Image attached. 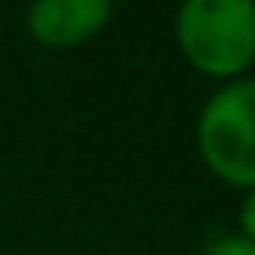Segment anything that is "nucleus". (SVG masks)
Returning a JSON list of instances; mask_svg holds the SVG:
<instances>
[{
    "mask_svg": "<svg viewBox=\"0 0 255 255\" xmlns=\"http://www.w3.org/2000/svg\"><path fill=\"white\" fill-rule=\"evenodd\" d=\"M175 39L182 56L206 77H238L255 60V4L189 0L178 7Z\"/></svg>",
    "mask_w": 255,
    "mask_h": 255,
    "instance_id": "1",
    "label": "nucleus"
},
{
    "mask_svg": "<svg viewBox=\"0 0 255 255\" xmlns=\"http://www.w3.org/2000/svg\"><path fill=\"white\" fill-rule=\"evenodd\" d=\"M196 147L206 168L241 189H255V77L224 84L196 119Z\"/></svg>",
    "mask_w": 255,
    "mask_h": 255,
    "instance_id": "2",
    "label": "nucleus"
},
{
    "mask_svg": "<svg viewBox=\"0 0 255 255\" xmlns=\"http://www.w3.org/2000/svg\"><path fill=\"white\" fill-rule=\"evenodd\" d=\"M112 18L109 0H39L28 7L25 21L35 42L67 49L98 35Z\"/></svg>",
    "mask_w": 255,
    "mask_h": 255,
    "instance_id": "3",
    "label": "nucleus"
},
{
    "mask_svg": "<svg viewBox=\"0 0 255 255\" xmlns=\"http://www.w3.org/2000/svg\"><path fill=\"white\" fill-rule=\"evenodd\" d=\"M203 255H255V241L248 238H217L203 248Z\"/></svg>",
    "mask_w": 255,
    "mask_h": 255,
    "instance_id": "4",
    "label": "nucleus"
},
{
    "mask_svg": "<svg viewBox=\"0 0 255 255\" xmlns=\"http://www.w3.org/2000/svg\"><path fill=\"white\" fill-rule=\"evenodd\" d=\"M238 220H241V238L255 241V189H248V196H245V203H241Z\"/></svg>",
    "mask_w": 255,
    "mask_h": 255,
    "instance_id": "5",
    "label": "nucleus"
}]
</instances>
